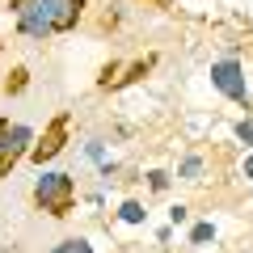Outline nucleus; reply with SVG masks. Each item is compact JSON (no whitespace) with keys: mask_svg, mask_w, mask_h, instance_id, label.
Instances as JSON below:
<instances>
[{"mask_svg":"<svg viewBox=\"0 0 253 253\" xmlns=\"http://www.w3.org/2000/svg\"><path fill=\"white\" fill-rule=\"evenodd\" d=\"M211 84H215L219 93H224L228 101H236V106L249 110V84H245V68L236 59H219L211 63Z\"/></svg>","mask_w":253,"mask_h":253,"instance_id":"nucleus-4","label":"nucleus"},{"mask_svg":"<svg viewBox=\"0 0 253 253\" xmlns=\"http://www.w3.org/2000/svg\"><path fill=\"white\" fill-rule=\"evenodd\" d=\"M148 181H152V190H169V173H165V169H152Z\"/></svg>","mask_w":253,"mask_h":253,"instance_id":"nucleus-11","label":"nucleus"},{"mask_svg":"<svg viewBox=\"0 0 253 253\" xmlns=\"http://www.w3.org/2000/svg\"><path fill=\"white\" fill-rule=\"evenodd\" d=\"M245 177H253V152L245 156Z\"/></svg>","mask_w":253,"mask_h":253,"instance_id":"nucleus-15","label":"nucleus"},{"mask_svg":"<svg viewBox=\"0 0 253 253\" xmlns=\"http://www.w3.org/2000/svg\"><path fill=\"white\" fill-rule=\"evenodd\" d=\"M152 4H161V9H169V0H152Z\"/></svg>","mask_w":253,"mask_h":253,"instance_id":"nucleus-18","label":"nucleus"},{"mask_svg":"<svg viewBox=\"0 0 253 253\" xmlns=\"http://www.w3.org/2000/svg\"><path fill=\"white\" fill-rule=\"evenodd\" d=\"M68 245H72V253H93V249H89V241H68Z\"/></svg>","mask_w":253,"mask_h":253,"instance_id":"nucleus-14","label":"nucleus"},{"mask_svg":"<svg viewBox=\"0 0 253 253\" xmlns=\"http://www.w3.org/2000/svg\"><path fill=\"white\" fill-rule=\"evenodd\" d=\"M51 253H72V245H68V241H63V245H59V249H51Z\"/></svg>","mask_w":253,"mask_h":253,"instance_id":"nucleus-16","label":"nucleus"},{"mask_svg":"<svg viewBox=\"0 0 253 253\" xmlns=\"http://www.w3.org/2000/svg\"><path fill=\"white\" fill-rule=\"evenodd\" d=\"M118 72H123V63H114V59H110L106 68H101V76H97V84H101V89H114V81H118Z\"/></svg>","mask_w":253,"mask_h":253,"instance_id":"nucleus-9","label":"nucleus"},{"mask_svg":"<svg viewBox=\"0 0 253 253\" xmlns=\"http://www.w3.org/2000/svg\"><path fill=\"white\" fill-rule=\"evenodd\" d=\"M177 173H181V177H186V181H199V173H203V161H199V156H186Z\"/></svg>","mask_w":253,"mask_h":253,"instance_id":"nucleus-10","label":"nucleus"},{"mask_svg":"<svg viewBox=\"0 0 253 253\" xmlns=\"http://www.w3.org/2000/svg\"><path fill=\"white\" fill-rule=\"evenodd\" d=\"M144 203H135V199H126L123 207H118V219H123V224H144Z\"/></svg>","mask_w":253,"mask_h":253,"instance_id":"nucleus-6","label":"nucleus"},{"mask_svg":"<svg viewBox=\"0 0 253 253\" xmlns=\"http://www.w3.org/2000/svg\"><path fill=\"white\" fill-rule=\"evenodd\" d=\"M84 17V0H26L17 9V30L26 38H55L76 30Z\"/></svg>","mask_w":253,"mask_h":253,"instance_id":"nucleus-1","label":"nucleus"},{"mask_svg":"<svg viewBox=\"0 0 253 253\" xmlns=\"http://www.w3.org/2000/svg\"><path fill=\"white\" fill-rule=\"evenodd\" d=\"M21 4H26V0H9V9H13V13H17V9H21Z\"/></svg>","mask_w":253,"mask_h":253,"instance_id":"nucleus-17","label":"nucleus"},{"mask_svg":"<svg viewBox=\"0 0 253 253\" xmlns=\"http://www.w3.org/2000/svg\"><path fill=\"white\" fill-rule=\"evenodd\" d=\"M186 215H190L186 207H173V211H169V219H173V224H186Z\"/></svg>","mask_w":253,"mask_h":253,"instance_id":"nucleus-13","label":"nucleus"},{"mask_svg":"<svg viewBox=\"0 0 253 253\" xmlns=\"http://www.w3.org/2000/svg\"><path fill=\"white\" fill-rule=\"evenodd\" d=\"M215 241V224H194L190 228V245H207Z\"/></svg>","mask_w":253,"mask_h":253,"instance_id":"nucleus-8","label":"nucleus"},{"mask_svg":"<svg viewBox=\"0 0 253 253\" xmlns=\"http://www.w3.org/2000/svg\"><path fill=\"white\" fill-rule=\"evenodd\" d=\"M34 203H38V211H46V215H55V219H63V215H72V207H76V181H72V173H42V177L34 181Z\"/></svg>","mask_w":253,"mask_h":253,"instance_id":"nucleus-2","label":"nucleus"},{"mask_svg":"<svg viewBox=\"0 0 253 253\" xmlns=\"http://www.w3.org/2000/svg\"><path fill=\"white\" fill-rule=\"evenodd\" d=\"M236 135H241V144H253V118H241V126H236Z\"/></svg>","mask_w":253,"mask_h":253,"instance_id":"nucleus-12","label":"nucleus"},{"mask_svg":"<svg viewBox=\"0 0 253 253\" xmlns=\"http://www.w3.org/2000/svg\"><path fill=\"white\" fill-rule=\"evenodd\" d=\"M26 84H30V72H26V68H13L9 81H4V93H21Z\"/></svg>","mask_w":253,"mask_h":253,"instance_id":"nucleus-7","label":"nucleus"},{"mask_svg":"<svg viewBox=\"0 0 253 253\" xmlns=\"http://www.w3.org/2000/svg\"><path fill=\"white\" fill-rule=\"evenodd\" d=\"M68 123H72L68 114H55L51 123H46V131H42V135H34L30 161H34V165H46V161H55V156L63 152V144H68Z\"/></svg>","mask_w":253,"mask_h":253,"instance_id":"nucleus-5","label":"nucleus"},{"mask_svg":"<svg viewBox=\"0 0 253 253\" xmlns=\"http://www.w3.org/2000/svg\"><path fill=\"white\" fill-rule=\"evenodd\" d=\"M34 148V131L26 123H9V118H0V177H9L13 165L21 156H30Z\"/></svg>","mask_w":253,"mask_h":253,"instance_id":"nucleus-3","label":"nucleus"}]
</instances>
